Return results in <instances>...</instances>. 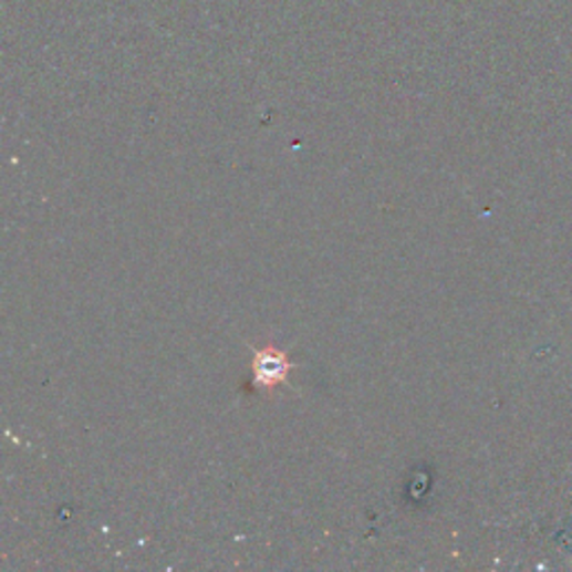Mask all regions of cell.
I'll list each match as a JSON object with an SVG mask.
<instances>
[{
	"mask_svg": "<svg viewBox=\"0 0 572 572\" xmlns=\"http://www.w3.org/2000/svg\"><path fill=\"white\" fill-rule=\"evenodd\" d=\"M300 367L298 363H291L284 352L278 347H253V361H251V387L258 392H271L278 385L289 381V374Z\"/></svg>",
	"mask_w": 572,
	"mask_h": 572,
	"instance_id": "obj_1",
	"label": "cell"
}]
</instances>
